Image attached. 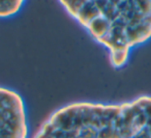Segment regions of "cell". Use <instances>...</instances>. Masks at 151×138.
<instances>
[{"label":"cell","instance_id":"obj_1","mask_svg":"<svg viewBox=\"0 0 151 138\" xmlns=\"http://www.w3.org/2000/svg\"><path fill=\"white\" fill-rule=\"evenodd\" d=\"M66 13L109 51L114 68L151 38V0H61Z\"/></svg>","mask_w":151,"mask_h":138},{"label":"cell","instance_id":"obj_2","mask_svg":"<svg viewBox=\"0 0 151 138\" xmlns=\"http://www.w3.org/2000/svg\"><path fill=\"white\" fill-rule=\"evenodd\" d=\"M117 138H151V97L112 105Z\"/></svg>","mask_w":151,"mask_h":138},{"label":"cell","instance_id":"obj_3","mask_svg":"<svg viewBox=\"0 0 151 138\" xmlns=\"http://www.w3.org/2000/svg\"><path fill=\"white\" fill-rule=\"evenodd\" d=\"M0 138H28L23 98L16 90L0 86Z\"/></svg>","mask_w":151,"mask_h":138},{"label":"cell","instance_id":"obj_4","mask_svg":"<svg viewBox=\"0 0 151 138\" xmlns=\"http://www.w3.org/2000/svg\"><path fill=\"white\" fill-rule=\"evenodd\" d=\"M24 1L22 0H4L0 1V18H6L14 16L20 11Z\"/></svg>","mask_w":151,"mask_h":138}]
</instances>
